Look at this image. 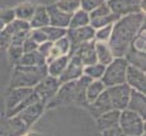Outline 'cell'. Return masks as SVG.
Returning <instances> with one entry per match:
<instances>
[{
  "instance_id": "6da1fadb",
  "label": "cell",
  "mask_w": 146,
  "mask_h": 136,
  "mask_svg": "<svg viewBox=\"0 0 146 136\" xmlns=\"http://www.w3.org/2000/svg\"><path fill=\"white\" fill-rule=\"evenodd\" d=\"M142 27H145L144 12L123 15L114 22L108 39V46L114 57H123L126 50L130 47L135 36Z\"/></svg>"
},
{
  "instance_id": "7a4b0ae2",
  "label": "cell",
  "mask_w": 146,
  "mask_h": 136,
  "mask_svg": "<svg viewBox=\"0 0 146 136\" xmlns=\"http://www.w3.org/2000/svg\"><path fill=\"white\" fill-rule=\"evenodd\" d=\"M47 74V64L42 66H23L17 64L13 70L12 79H10V87H26L33 88L44 78Z\"/></svg>"
},
{
  "instance_id": "3957f363",
  "label": "cell",
  "mask_w": 146,
  "mask_h": 136,
  "mask_svg": "<svg viewBox=\"0 0 146 136\" xmlns=\"http://www.w3.org/2000/svg\"><path fill=\"white\" fill-rule=\"evenodd\" d=\"M128 62L125 57H114L111 64L106 65V70L103 73L102 83L106 88L126 83V70H127Z\"/></svg>"
},
{
  "instance_id": "277c9868",
  "label": "cell",
  "mask_w": 146,
  "mask_h": 136,
  "mask_svg": "<svg viewBox=\"0 0 146 136\" xmlns=\"http://www.w3.org/2000/svg\"><path fill=\"white\" fill-rule=\"evenodd\" d=\"M118 126L126 136H141L145 134V118L127 108L121 111Z\"/></svg>"
},
{
  "instance_id": "5b68a950",
  "label": "cell",
  "mask_w": 146,
  "mask_h": 136,
  "mask_svg": "<svg viewBox=\"0 0 146 136\" xmlns=\"http://www.w3.org/2000/svg\"><path fill=\"white\" fill-rule=\"evenodd\" d=\"M106 90L109 95L112 108L117 109V111H123V109L127 108L130 93H131V88L127 84L123 83V84H118V85L108 87L106 88Z\"/></svg>"
},
{
  "instance_id": "8992f818",
  "label": "cell",
  "mask_w": 146,
  "mask_h": 136,
  "mask_svg": "<svg viewBox=\"0 0 146 136\" xmlns=\"http://www.w3.org/2000/svg\"><path fill=\"white\" fill-rule=\"evenodd\" d=\"M94 33L95 29L90 24L83 25V27L78 28H67L66 37L70 41V52L69 55L76 49L79 45L84 43V42H89L94 39Z\"/></svg>"
},
{
  "instance_id": "52a82bcc",
  "label": "cell",
  "mask_w": 146,
  "mask_h": 136,
  "mask_svg": "<svg viewBox=\"0 0 146 136\" xmlns=\"http://www.w3.org/2000/svg\"><path fill=\"white\" fill-rule=\"evenodd\" d=\"M111 12L118 18L142 12V0H106Z\"/></svg>"
},
{
  "instance_id": "ba28073f",
  "label": "cell",
  "mask_w": 146,
  "mask_h": 136,
  "mask_svg": "<svg viewBox=\"0 0 146 136\" xmlns=\"http://www.w3.org/2000/svg\"><path fill=\"white\" fill-rule=\"evenodd\" d=\"M60 85H61V83L58 81L57 78L51 76V75H46L37 85L33 87V92L38 95V98L41 101L47 103L56 94V92L58 90Z\"/></svg>"
},
{
  "instance_id": "9c48e42d",
  "label": "cell",
  "mask_w": 146,
  "mask_h": 136,
  "mask_svg": "<svg viewBox=\"0 0 146 136\" xmlns=\"http://www.w3.org/2000/svg\"><path fill=\"white\" fill-rule=\"evenodd\" d=\"M44 106H46V103L43 101H38L36 103L29 104L24 109H22L19 113H17L15 117L28 129L40 118V116L42 115V112L44 109Z\"/></svg>"
},
{
  "instance_id": "30bf717a",
  "label": "cell",
  "mask_w": 146,
  "mask_h": 136,
  "mask_svg": "<svg viewBox=\"0 0 146 136\" xmlns=\"http://www.w3.org/2000/svg\"><path fill=\"white\" fill-rule=\"evenodd\" d=\"M126 84L137 92L146 93V75L145 71L132 65H128L126 70Z\"/></svg>"
},
{
  "instance_id": "8fae6325",
  "label": "cell",
  "mask_w": 146,
  "mask_h": 136,
  "mask_svg": "<svg viewBox=\"0 0 146 136\" xmlns=\"http://www.w3.org/2000/svg\"><path fill=\"white\" fill-rule=\"evenodd\" d=\"M83 67H84V65L81 64L79 57L75 55H71L65 70H64L62 74L57 78L58 81L62 84V83H66V81H71V80L79 79L80 76L83 75Z\"/></svg>"
},
{
  "instance_id": "7c38bea8",
  "label": "cell",
  "mask_w": 146,
  "mask_h": 136,
  "mask_svg": "<svg viewBox=\"0 0 146 136\" xmlns=\"http://www.w3.org/2000/svg\"><path fill=\"white\" fill-rule=\"evenodd\" d=\"M94 39L89 42H84V43L79 45L69 56L75 55L79 57V60L81 61V64L84 66H88V65L95 64L97 61V55H95V47H94Z\"/></svg>"
},
{
  "instance_id": "4fadbf2b",
  "label": "cell",
  "mask_w": 146,
  "mask_h": 136,
  "mask_svg": "<svg viewBox=\"0 0 146 136\" xmlns=\"http://www.w3.org/2000/svg\"><path fill=\"white\" fill-rule=\"evenodd\" d=\"M46 9H47V13H48L50 25H53V27H60V28H65V29L69 28L70 19H71V14L65 13V12H62V10H60L55 4L46 7Z\"/></svg>"
},
{
  "instance_id": "5bb4252c",
  "label": "cell",
  "mask_w": 146,
  "mask_h": 136,
  "mask_svg": "<svg viewBox=\"0 0 146 136\" xmlns=\"http://www.w3.org/2000/svg\"><path fill=\"white\" fill-rule=\"evenodd\" d=\"M86 108L89 109V112H90L95 118L99 117V116L103 115V113L113 109L112 108V104H111V101H109V95H108V93H107V90L106 89L103 90L102 94L95 99V101L92 102V103H89L88 106H86Z\"/></svg>"
},
{
  "instance_id": "9a60e30c",
  "label": "cell",
  "mask_w": 146,
  "mask_h": 136,
  "mask_svg": "<svg viewBox=\"0 0 146 136\" xmlns=\"http://www.w3.org/2000/svg\"><path fill=\"white\" fill-rule=\"evenodd\" d=\"M33 93V88H26V87H18L12 88V92L9 93L7 98V112L14 109L19 103L28 98Z\"/></svg>"
},
{
  "instance_id": "2e32d148",
  "label": "cell",
  "mask_w": 146,
  "mask_h": 136,
  "mask_svg": "<svg viewBox=\"0 0 146 136\" xmlns=\"http://www.w3.org/2000/svg\"><path fill=\"white\" fill-rule=\"evenodd\" d=\"M127 109L139 113L142 118H146V98L145 93L137 92L135 89H131L130 99H128Z\"/></svg>"
},
{
  "instance_id": "e0dca14e",
  "label": "cell",
  "mask_w": 146,
  "mask_h": 136,
  "mask_svg": "<svg viewBox=\"0 0 146 136\" xmlns=\"http://www.w3.org/2000/svg\"><path fill=\"white\" fill-rule=\"evenodd\" d=\"M69 52H70V41L66 36H64V37L58 38L57 41H55L52 43L51 51H50L48 56H47V59H46V64L51 62L52 60H55V59L60 57V56L69 55Z\"/></svg>"
},
{
  "instance_id": "ac0fdd59",
  "label": "cell",
  "mask_w": 146,
  "mask_h": 136,
  "mask_svg": "<svg viewBox=\"0 0 146 136\" xmlns=\"http://www.w3.org/2000/svg\"><path fill=\"white\" fill-rule=\"evenodd\" d=\"M29 23L31 29H35V28H43L46 25H50V18H48V13H47L46 7H42L38 5L36 7L35 13H33Z\"/></svg>"
},
{
  "instance_id": "d6986e66",
  "label": "cell",
  "mask_w": 146,
  "mask_h": 136,
  "mask_svg": "<svg viewBox=\"0 0 146 136\" xmlns=\"http://www.w3.org/2000/svg\"><path fill=\"white\" fill-rule=\"evenodd\" d=\"M95 47V55H97V61L102 65H108L113 61L114 56L112 53L111 47L108 46V42H100L95 41L94 42Z\"/></svg>"
},
{
  "instance_id": "ffe728a7",
  "label": "cell",
  "mask_w": 146,
  "mask_h": 136,
  "mask_svg": "<svg viewBox=\"0 0 146 136\" xmlns=\"http://www.w3.org/2000/svg\"><path fill=\"white\" fill-rule=\"evenodd\" d=\"M123 57L126 59V61L128 62V65H132L135 67L144 70L146 69V60H145V52H140V51L135 50L132 46L130 45L127 50H126Z\"/></svg>"
},
{
  "instance_id": "44dd1931",
  "label": "cell",
  "mask_w": 146,
  "mask_h": 136,
  "mask_svg": "<svg viewBox=\"0 0 146 136\" xmlns=\"http://www.w3.org/2000/svg\"><path fill=\"white\" fill-rule=\"evenodd\" d=\"M119 115L121 111H117V109H111V111L103 113L99 117H97V123L99 130H106L109 129V127L117 126L119 122Z\"/></svg>"
},
{
  "instance_id": "7402d4cb",
  "label": "cell",
  "mask_w": 146,
  "mask_h": 136,
  "mask_svg": "<svg viewBox=\"0 0 146 136\" xmlns=\"http://www.w3.org/2000/svg\"><path fill=\"white\" fill-rule=\"evenodd\" d=\"M17 62L23 66H42L46 65V59L38 51H32V52H24Z\"/></svg>"
},
{
  "instance_id": "603a6c76",
  "label": "cell",
  "mask_w": 146,
  "mask_h": 136,
  "mask_svg": "<svg viewBox=\"0 0 146 136\" xmlns=\"http://www.w3.org/2000/svg\"><path fill=\"white\" fill-rule=\"evenodd\" d=\"M69 60H70V56L64 55V56L55 59V60H52L51 62H48L47 64V74L51 76H55V78H58V76L62 74L64 70H65Z\"/></svg>"
},
{
  "instance_id": "cb8c5ba5",
  "label": "cell",
  "mask_w": 146,
  "mask_h": 136,
  "mask_svg": "<svg viewBox=\"0 0 146 136\" xmlns=\"http://www.w3.org/2000/svg\"><path fill=\"white\" fill-rule=\"evenodd\" d=\"M106 89L104 84L102 83L100 79H97V80H92V83L88 85L86 88V92H85V99H86V103H92L93 101H95L100 94L102 92ZM86 104V106H88Z\"/></svg>"
},
{
  "instance_id": "d4e9b609",
  "label": "cell",
  "mask_w": 146,
  "mask_h": 136,
  "mask_svg": "<svg viewBox=\"0 0 146 136\" xmlns=\"http://www.w3.org/2000/svg\"><path fill=\"white\" fill-rule=\"evenodd\" d=\"M90 23V18H89V13L83 9H78L76 12L71 14V19H70L69 28H78L83 27V25H88Z\"/></svg>"
},
{
  "instance_id": "484cf974",
  "label": "cell",
  "mask_w": 146,
  "mask_h": 136,
  "mask_svg": "<svg viewBox=\"0 0 146 136\" xmlns=\"http://www.w3.org/2000/svg\"><path fill=\"white\" fill-rule=\"evenodd\" d=\"M35 9H36L35 4H32V3H23V4L18 5V7L14 9L15 18L29 22L31 18H32V15H33V13H35Z\"/></svg>"
},
{
  "instance_id": "4316f807",
  "label": "cell",
  "mask_w": 146,
  "mask_h": 136,
  "mask_svg": "<svg viewBox=\"0 0 146 136\" xmlns=\"http://www.w3.org/2000/svg\"><path fill=\"white\" fill-rule=\"evenodd\" d=\"M106 70V65H102L99 62H95V64L88 65V66L83 67V74L92 78L93 80H97V79H100Z\"/></svg>"
},
{
  "instance_id": "83f0119b",
  "label": "cell",
  "mask_w": 146,
  "mask_h": 136,
  "mask_svg": "<svg viewBox=\"0 0 146 136\" xmlns=\"http://www.w3.org/2000/svg\"><path fill=\"white\" fill-rule=\"evenodd\" d=\"M118 19V17L113 13H109V14H106L103 17H98V18H94V19H90V24L94 29H98V28H102V27H106V25H109V24H113L114 22Z\"/></svg>"
},
{
  "instance_id": "f1b7e54d",
  "label": "cell",
  "mask_w": 146,
  "mask_h": 136,
  "mask_svg": "<svg viewBox=\"0 0 146 136\" xmlns=\"http://www.w3.org/2000/svg\"><path fill=\"white\" fill-rule=\"evenodd\" d=\"M42 31H43L44 35H46L47 41H51V42H55V41H57L58 38L66 36V32H67V29H65V28L53 27V25H46V27L42 28Z\"/></svg>"
},
{
  "instance_id": "f546056e",
  "label": "cell",
  "mask_w": 146,
  "mask_h": 136,
  "mask_svg": "<svg viewBox=\"0 0 146 136\" xmlns=\"http://www.w3.org/2000/svg\"><path fill=\"white\" fill-rule=\"evenodd\" d=\"M55 5L62 12L72 14L78 9H80V0H57Z\"/></svg>"
},
{
  "instance_id": "4dcf8cb0",
  "label": "cell",
  "mask_w": 146,
  "mask_h": 136,
  "mask_svg": "<svg viewBox=\"0 0 146 136\" xmlns=\"http://www.w3.org/2000/svg\"><path fill=\"white\" fill-rule=\"evenodd\" d=\"M26 29H31L29 27V23L26 21H22V19H14V21L12 22V23L7 24L4 28V31L8 33L9 36L14 35V33L17 32H21V31H26Z\"/></svg>"
},
{
  "instance_id": "1f68e13d",
  "label": "cell",
  "mask_w": 146,
  "mask_h": 136,
  "mask_svg": "<svg viewBox=\"0 0 146 136\" xmlns=\"http://www.w3.org/2000/svg\"><path fill=\"white\" fill-rule=\"evenodd\" d=\"M131 46L135 50L140 51V52H145L146 50V38H145V27H142L141 29L137 32V35L135 36V38L132 39Z\"/></svg>"
},
{
  "instance_id": "d6a6232c",
  "label": "cell",
  "mask_w": 146,
  "mask_h": 136,
  "mask_svg": "<svg viewBox=\"0 0 146 136\" xmlns=\"http://www.w3.org/2000/svg\"><path fill=\"white\" fill-rule=\"evenodd\" d=\"M112 27H113V24H109V25H106V27H102V28L95 29L94 41L108 42L109 37H111V33H112Z\"/></svg>"
},
{
  "instance_id": "836d02e7",
  "label": "cell",
  "mask_w": 146,
  "mask_h": 136,
  "mask_svg": "<svg viewBox=\"0 0 146 136\" xmlns=\"http://www.w3.org/2000/svg\"><path fill=\"white\" fill-rule=\"evenodd\" d=\"M104 3L106 0H80V9L90 13L92 10H94L95 8H98Z\"/></svg>"
},
{
  "instance_id": "e575fe53",
  "label": "cell",
  "mask_w": 146,
  "mask_h": 136,
  "mask_svg": "<svg viewBox=\"0 0 146 136\" xmlns=\"http://www.w3.org/2000/svg\"><path fill=\"white\" fill-rule=\"evenodd\" d=\"M112 13L111 9L108 8V5H107V1L104 3V4L99 5L98 8H95L94 10H92L90 13H89V18L90 19H94V18H98V17H103L106 15V14H109Z\"/></svg>"
},
{
  "instance_id": "d590c367",
  "label": "cell",
  "mask_w": 146,
  "mask_h": 136,
  "mask_svg": "<svg viewBox=\"0 0 146 136\" xmlns=\"http://www.w3.org/2000/svg\"><path fill=\"white\" fill-rule=\"evenodd\" d=\"M0 19H1L3 23H4L5 25L12 23L14 19H15L14 9H3V10H0Z\"/></svg>"
},
{
  "instance_id": "8d00e7d4",
  "label": "cell",
  "mask_w": 146,
  "mask_h": 136,
  "mask_svg": "<svg viewBox=\"0 0 146 136\" xmlns=\"http://www.w3.org/2000/svg\"><path fill=\"white\" fill-rule=\"evenodd\" d=\"M22 49H23V53L24 52H32V51H37L38 49V43L35 42L32 38H29V36L24 39V42L22 43Z\"/></svg>"
},
{
  "instance_id": "74e56055",
  "label": "cell",
  "mask_w": 146,
  "mask_h": 136,
  "mask_svg": "<svg viewBox=\"0 0 146 136\" xmlns=\"http://www.w3.org/2000/svg\"><path fill=\"white\" fill-rule=\"evenodd\" d=\"M22 55H23V49H22V46H17V45H10L9 46V56L12 60L18 61Z\"/></svg>"
},
{
  "instance_id": "f35d334b",
  "label": "cell",
  "mask_w": 146,
  "mask_h": 136,
  "mask_svg": "<svg viewBox=\"0 0 146 136\" xmlns=\"http://www.w3.org/2000/svg\"><path fill=\"white\" fill-rule=\"evenodd\" d=\"M102 136H126L125 132L121 130V127L117 125V126L109 127V129H106L102 131Z\"/></svg>"
},
{
  "instance_id": "ab89813d",
  "label": "cell",
  "mask_w": 146,
  "mask_h": 136,
  "mask_svg": "<svg viewBox=\"0 0 146 136\" xmlns=\"http://www.w3.org/2000/svg\"><path fill=\"white\" fill-rule=\"evenodd\" d=\"M52 43L53 42H51V41H46V42H42V43L38 45L37 51L43 56L44 59H47V56H48L50 51H51V47H52Z\"/></svg>"
},
{
  "instance_id": "60d3db41",
  "label": "cell",
  "mask_w": 146,
  "mask_h": 136,
  "mask_svg": "<svg viewBox=\"0 0 146 136\" xmlns=\"http://www.w3.org/2000/svg\"><path fill=\"white\" fill-rule=\"evenodd\" d=\"M10 45V36L4 29L0 31V46H7Z\"/></svg>"
},
{
  "instance_id": "b9f144b4",
  "label": "cell",
  "mask_w": 146,
  "mask_h": 136,
  "mask_svg": "<svg viewBox=\"0 0 146 136\" xmlns=\"http://www.w3.org/2000/svg\"><path fill=\"white\" fill-rule=\"evenodd\" d=\"M4 28H5V24L3 23V21H1V19H0V31H3V29H4Z\"/></svg>"
},
{
  "instance_id": "7bdbcfd3",
  "label": "cell",
  "mask_w": 146,
  "mask_h": 136,
  "mask_svg": "<svg viewBox=\"0 0 146 136\" xmlns=\"http://www.w3.org/2000/svg\"><path fill=\"white\" fill-rule=\"evenodd\" d=\"M21 136H40V135H38V134H23Z\"/></svg>"
},
{
  "instance_id": "ee69618b",
  "label": "cell",
  "mask_w": 146,
  "mask_h": 136,
  "mask_svg": "<svg viewBox=\"0 0 146 136\" xmlns=\"http://www.w3.org/2000/svg\"><path fill=\"white\" fill-rule=\"evenodd\" d=\"M141 136H145V134H144V135H141Z\"/></svg>"
}]
</instances>
